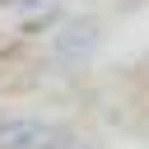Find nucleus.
Instances as JSON below:
<instances>
[{
  "label": "nucleus",
  "instance_id": "1",
  "mask_svg": "<svg viewBox=\"0 0 149 149\" xmlns=\"http://www.w3.org/2000/svg\"><path fill=\"white\" fill-rule=\"evenodd\" d=\"M0 14L5 19H14L28 37H37V33H51L65 14H61V0H0Z\"/></svg>",
  "mask_w": 149,
  "mask_h": 149
},
{
  "label": "nucleus",
  "instance_id": "2",
  "mask_svg": "<svg viewBox=\"0 0 149 149\" xmlns=\"http://www.w3.org/2000/svg\"><path fill=\"white\" fill-rule=\"evenodd\" d=\"M93 47H98V23L74 19V23H65L51 37V61L56 65H79L84 56H93Z\"/></svg>",
  "mask_w": 149,
  "mask_h": 149
},
{
  "label": "nucleus",
  "instance_id": "3",
  "mask_svg": "<svg viewBox=\"0 0 149 149\" xmlns=\"http://www.w3.org/2000/svg\"><path fill=\"white\" fill-rule=\"evenodd\" d=\"M47 149H93V144H84V140H74L70 130H56V140H51Z\"/></svg>",
  "mask_w": 149,
  "mask_h": 149
}]
</instances>
